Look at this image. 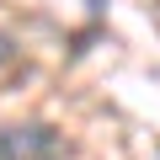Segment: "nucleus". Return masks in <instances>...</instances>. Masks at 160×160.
<instances>
[{"label":"nucleus","mask_w":160,"mask_h":160,"mask_svg":"<svg viewBox=\"0 0 160 160\" xmlns=\"http://www.w3.org/2000/svg\"><path fill=\"white\" fill-rule=\"evenodd\" d=\"M11 59H16V38H11V32H0V69H6Z\"/></svg>","instance_id":"nucleus-2"},{"label":"nucleus","mask_w":160,"mask_h":160,"mask_svg":"<svg viewBox=\"0 0 160 160\" xmlns=\"http://www.w3.org/2000/svg\"><path fill=\"white\" fill-rule=\"evenodd\" d=\"M0 160H64V139L48 123H11L0 128Z\"/></svg>","instance_id":"nucleus-1"}]
</instances>
